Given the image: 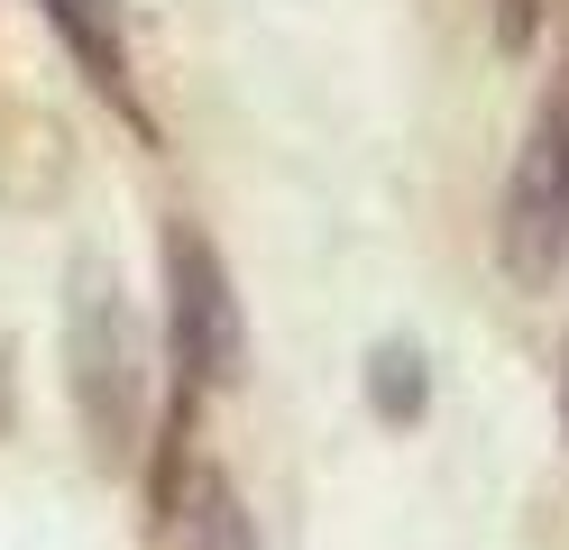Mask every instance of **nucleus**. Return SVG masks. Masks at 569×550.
Segmentation results:
<instances>
[{
	"instance_id": "1",
	"label": "nucleus",
	"mask_w": 569,
	"mask_h": 550,
	"mask_svg": "<svg viewBox=\"0 0 569 550\" xmlns=\"http://www.w3.org/2000/svg\"><path fill=\"white\" fill-rule=\"evenodd\" d=\"M64 394H74L92 468H129L148 440V330L111 257H74L64 267Z\"/></svg>"
},
{
	"instance_id": "2",
	"label": "nucleus",
	"mask_w": 569,
	"mask_h": 550,
	"mask_svg": "<svg viewBox=\"0 0 569 550\" xmlns=\"http://www.w3.org/2000/svg\"><path fill=\"white\" fill-rule=\"evenodd\" d=\"M166 367L184 386H239L248 367V321H239V284L221 267L193 220H166Z\"/></svg>"
},
{
	"instance_id": "3",
	"label": "nucleus",
	"mask_w": 569,
	"mask_h": 550,
	"mask_svg": "<svg viewBox=\"0 0 569 550\" xmlns=\"http://www.w3.org/2000/svg\"><path fill=\"white\" fill-rule=\"evenodd\" d=\"M496 257L515 284H551L569 267V83H551L523 129V157L496 202Z\"/></svg>"
},
{
	"instance_id": "4",
	"label": "nucleus",
	"mask_w": 569,
	"mask_h": 550,
	"mask_svg": "<svg viewBox=\"0 0 569 550\" xmlns=\"http://www.w3.org/2000/svg\"><path fill=\"white\" fill-rule=\"evenodd\" d=\"M38 10H47V28L64 37V56L92 73V92L111 101L138 138H157L148 101H138V83H129V47H120V10H111V0H38Z\"/></svg>"
},
{
	"instance_id": "5",
	"label": "nucleus",
	"mask_w": 569,
	"mask_h": 550,
	"mask_svg": "<svg viewBox=\"0 0 569 550\" xmlns=\"http://www.w3.org/2000/svg\"><path fill=\"white\" fill-rule=\"evenodd\" d=\"M64 166H74V147H64V129L47 120L38 101L0 110V202L10 211H47L64 193Z\"/></svg>"
},
{
	"instance_id": "6",
	"label": "nucleus",
	"mask_w": 569,
	"mask_h": 550,
	"mask_svg": "<svg viewBox=\"0 0 569 550\" xmlns=\"http://www.w3.org/2000/svg\"><path fill=\"white\" fill-rule=\"evenodd\" d=\"M193 431H202V386H184L174 377L166 386V413H157V450H148V513L157 523H174L184 513V496H193Z\"/></svg>"
},
{
	"instance_id": "7",
	"label": "nucleus",
	"mask_w": 569,
	"mask_h": 550,
	"mask_svg": "<svg viewBox=\"0 0 569 550\" xmlns=\"http://www.w3.org/2000/svg\"><path fill=\"white\" fill-rule=\"evenodd\" d=\"M368 403H377L386 431H413V422H422V403H432V367H422L413 340H386V349L368 358Z\"/></svg>"
},
{
	"instance_id": "8",
	"label": "nucleus",
	"mask_w": 569,
	"mask_h": 550,
	"mask_svg": "<svg viewBox=\"0 0 569 550\" xmlns=\"http://www.w3.org/2000/svg\"><path fill=\"white\" fill-rule=\"evenodd\" d=\"M174 523L193 532V550H258V523H248V504L230 496V477H193V496Z\"/></svg>"
},
{
	"instance_id": "9",
	"label": "nucleus",
	"mask_w": 569,
	"mask_h": 550,
	"mask_svg": "<svg viewBox=\"0 0 569 550\" xmlns=\"http://www.w3.org/2000/svg\"><path fill=\"white\" fill-rule=\"evenodd\" d=\"M542 10H551V0H496V47L523 56L532 37H542Z\"/></svg>"
},
{
	"instance_id": "10",
	"label": "nucleus",
	"mask_w": 569,
	"mask_h": 550,
	"mask_svg": "<svg viewBox=\"0 0 569 550\" xmlns=\"http://www.w3.org/2000/svg\"><path fill=\"white\" fill-rule=\"evenodd\" d=\"M560 431H569V340H560Z\"/></svg>"
}]
</instances>
